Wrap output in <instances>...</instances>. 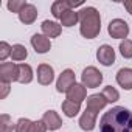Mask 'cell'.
Returning <instances> with one entry per match:
<instances>
[{
	"mask_svg": "<svg viewBox=\"0 0 132 132\" xmlns=\"http://www.w3.org/2000/svg\"><path fill=\"white\" fill-rule=\"evenodd\" d=\"M100 132H132V112L124 106H115L100 118Z\"/></svg>",
	"mask_w": 132,
	"mask_h": 132,
	"instance_id": "1",
	"label": "cell"
},
{
	"mask_svg": "<svg viewBox=\"0 0 132 132\" xmlns=\"http://www.w3.org/2000/svg\"><path fill=\"white\" fill-rule=\"evenodd\" d=\"M79 33L86 39H95L101 33V16L95 6H82L79 11Z\"/></svg>",
	"mask_w": 132,
	"mask_h": 132,
	"instance_id": "2",
	"label": "cell"
},
{
	"mask_svg": "<svg viewBox=\"0 0 132 132\" xmlns=\"http://www.w3.org/2000/svg\"><path fill=\"white\" fill-rule=\"evenodd\" d=\"M103 82V73L93 67V65H89L86 67L81 73V84L86 87V89H96L100 87Z\"/></svg>",
	"mask_w": 132,
	"mask_h": 132,
	"instance_id": "3",
	"label": "cell"
},
{
	"mask_svg": "<svg viewBox=\"0 0 132 132\" xmlns=\"http://www.w3.org/2000/svg\"><path fill=\"white\" fill-rule=\"evenodd\" d=\"M107 33L110 37L113 39H120V40H124L127 36H129V25L126 20L123 19H113L109 22L107 25Z\"/></svg>",
	"mask_w": 132,
	"mask_h": 132,
	"instance_id": "4",
	"label": "cell"
},
{
	"mask_svg": "<svg viewBox=\"0 0 132 132\" xmlns=\"http://www.w3.org/2000/svg\"><path fill=\"white\" fill-rule=\"evenodd\" d=\"M19 79V64L2 62L0 64V82H17Z\"/></svg>",
	"mask_w": 132,
	"mask_h": 132,
	"instance_id": "5",
	"label": "cell"
},
{
	"mask_svg": "<svg viewBox=\"0 0 132 132\" xmlns=\"http://www.w3.org/2000/svg\"><path fill=\"white\" fill-rule=\"evenodd\" d=\"M84 2H70V0H56V2L51 3V14L54 19H59L62 17V14L65 11H69V10H75L76 6H82Z\"/></svg>",
	"mask_w": 132,
	"mask_h": 132,
	"instance_id": "6",
	"label": "cell"
},
{
	"mask_svg": "<svg viewBox=\"0 0 132 132\" xmlns=\"http://www.w3.org/2000/svg\"><path fill=\"white\" fill-rule=\"evenodd\" d=\"M73 84H76L75 72L70 70V69H67V70H64V72L59 75V78H57V81H56V90H57L59 93H67L69 89H70Z\"/></svg>",
	"mask_w": 132,
	"mask_h": 132,
	"instance_id": "7",
	"label": "cell"
},
{
	"mask_svg": "<svg viewBox=\"0 0 132 132\" xmlns=\"http://www.w3.org/2000/svg\"><path fill=\"white\" fill-rule=\"evenodd\" d=\"M115 57H117L115 56V50L110 45H107V44L101 45L96 50V59H98V62L101 65H104V67H110V65H113L115 64Z\"/></svg>",
	"mask_w": 132,
	"mask_h": 132,
	"instance_id": "8",
	"label": "cell"
},
{
	"mask_svg": "<svg viewBox=\"0 0 132 132\" xmlns=\"http://www.w3.org/2000/svg\"><path fill=\"white\" fill-rule=\"evenodd\" d=\"M30 42H31V47L34 48V51L39 53V54H45L51 48V40L47 36H44V34H37V33L33 34Z\"/></svg>",
	"mask_w": 132,
	"mask_h": 132,
	"instance_id": "9",
	"label": "cell"
},
{
	"mask_svg": "<svg viewBox=\"0 0 132 132\" xmlns=\"http://www.w3.org/2000/svg\"><path fill=\"white\" fill-rule=\"evenodd\" d=\"M54 81V70L50 64H39L37 67V82L40 86H50Z\"/></svg>",
	"mask_w": 132,
	"mask_h": 132,
	"instance_id": "10",
	"label": "cell"
},
{
	"mask_svg": "<svg viewBox=\"0 0 132 132\" xmlns=\"http://www.w3.org/2000/svg\"><path fill=\"white\" fill-rule=\"evenodd\" d=\"M87 110H90V112H93V113H100V110H103L109 103L106 101V98L103 96V93H93V95H90V96H87Z\"/></svg>",
	"mask_w": 132,
	"mask_h": 132,
	"instance_id": "11",
	"label": "cell"
},
{
	"mask_svg": "<svg viewBox=\"0 0 132 132\" xmlns=\"http://www.w3.org/2000/svg\"><path fill=\"white\" fill-rule=\"evenodd\" d=\"M117 84L123 89V90H132V69L129 67H123L117 72Z\"/></svg>",
	"mask_w": 132,
	"mask_h": 132,
	"instance_id": "12",
	"label": "cell"
},
{
	"mask_svg": "<svg viewBox=\"0 0 132 132\" xmlns=\"http://www.w3.org/2000/svg\"><path fill=\"white\" fill-rule=\"evenodd\" d=\"M67 95V100H70V101H75V103H82V101H86L87 100V89L82 86V84H79V82H76V84H73L70 89H69V92L65 93Z\"/></svg>",
	"mask_w": 132,
	"mask_h": 132,
	"instance_id": "13",
	"label": "cell"
},
{
	"mask_svg": "<svg viewBox=\"0 0 132 132\" xmlns=\"http://www.w3.org/2000/svg\"><path fill=\"white\" fill-rule=\"evenodd\" d=\"M42 34L47 36L48 39H54V37H59L61 33H62V25L54 22V20H44L42 25Z\"/></svg>",
	"mask_w": 132,
	"mask_h": 132,
	"instance_id": "14",
	"label": "cell"
},
{
	"mask_svg": "<svg viewBox=\"0 0 132 132\" xmlns=\"http://www.w3.org/2000/svg\"><path fill=\"white\" fill-rule=\"evenodd\" d=\"M42 121L45 123L48 130H57L62 126V118L56 110H47L42 115Z\"/></svg>",
	"mask_w": 132,
	"mask_h": 132,
	"instance_id": "15",
	"label": "cell"
},
{
	"mask_svg": "<svg viewBox=\"0 0 132 132\" xmlns=\"http://www.w3.org/2000/svg\"><path fill=\"white\" fill-rule=\"evenodd\" d=\"M96 113L90 112V110H84L82 115L79 117V127L86 132H92L95 127H96Z\"/></svg>",
	"mask_w": 132,
	"mask_h": 132,
	"instance_id": "16",
	"label": "cell"
},
{
	"mask_svg": "<svg viewBox=\"0 0 132 132\" xmlns=\"http://www.w3.org/2000/svg\"><path fill=\"white\" fill-rule=\"evenodd\" d=\"M37 8L33 5V3H27V6L19 13V20L22 22V23H25V25H31V23H34L36 22V19H37Z\"/></svg>",
	"mask_w": 132,
	"mask_h": 132,
	"instance_id": "17",
	"label": "cell"
},
{
	"mask_svg": "<svg viewBox=\"0 0 132 132\" xmlns=\"http://www.w3.org/2000/svg\"><path fill=\"white\" fill-rule=\"evenodd\" d=\"M61 107H62V113L67 118H75L81 112V104L75 103V101H70V100H64Z\"/></svg>",
	"mask_w": 132,
	"mask_h": 132,
	"instance_id": "18",
	"label": "cell"
},
{
	"mask_svg": "<svg viewBox=\"0 0 132 132\" xmlns=\"http://www.w3.org/2000/svg\"><path fill=\"white\" fill-rule=\"evenodd\" d=\"M33 79H34V73H33L31 65H28L25 62L19 64V79H17V82H20V84H30Z\"/></svg>",
	"mask_w": 132,
	"mask_h": 132,
	"instance_id": "19",
	"label": "cell"
},
{
	"mask_svg": "<svg viewBox=\"0 0 132 132\" xmlns=\"http://www.w3.org/2000/svg\"><path fill=\"white\" fill-rule=\"evenodd\" d=\"M78 22H79V14H78V11H75V10L65 11V13L62 14V17H61V25L65 27V28H72V27H75Z\"/></svg>",
	"mask_w": 132,
	"mask_h": 132,
	"instance_id": "20",
	"label": "cell"
},
{
	"mask_svg": "<svg viewBox=\"0 0 132 132\" xmlns=\"http://www.w3.org/2000/svg\"><path fill=\"white\" fill-rule=\"evenodd\" d=\"M28 57V50L25 45L22 44H16L13 45V53H11V59L16 61V62H20V61H25Z\"/></svg>",
	"mask_w": 132,
	"mask_h": 132,
	"instance_id": "21",
	"label": "cell"
},
{
	"mask_svg": "<svg viewBox=\"0 0 132 132\" xmlns=\"http://www.w3.org/2000/svg\"><path fill=\"white\" fill-rule=\"evenodd\" d=\"M103 96L106 98V101L107 103H117L118 100H120V92L115 89V87H112V86H106L104 89H103Z\"/></svg>",
	"mask_w": 132,
	"mask_h": 132,
	"instance_id": "22",
	"label": "cell"
},
{
	"mask_svg": "<svg viewBox=\"0 0 132 132\" xmlns=\"http://www.w3.org/2000/svg\"><path fill=\"white\" fill-rule=\"evenodd\" d=\"M0 127L2 132H13L16 130V124H13V120L8 113H2L0 115Z\"/></svg>",
	"mask_w": 132,
	"mask_h": 132,
	"instance_id": "23",
	"label": "cell"
},
{
	"mask_svg": "<svg viewBox=\"0 0 132 132\" xmlns=\"http://www.w3.org/2000/svg\"><path fill=\"white\" fill-rule=\"evenodd\" d=\"M121 56L124 59H132V40L130 39H124L120 42V47H118Z\"/></svg>",
	"mask_w": 132,
	"mask_h": 132,
	"instance_id": "24",
	"label": "cell"
},
{
	"mask_svg": "<svg viewBox=\"0 0 132 132\" xmlns=\"http://www.w3.org/2000/svg\"><path fill=\"white\" fill-rule=\"evenodd\" d=\"M25 6H27V2H25V0H11V2H8V3H6L8 11L16 13L17 16H19V13H20Z\"/></svg>",
	"mask_w": 132,
	"mask_h": 132,
	"instance_id": "25",
	"label": "cell"
},
{
	"mask_svg": "<svg viewBox=\"0 0 132 132\" xmlns=\"http://www.w3.org/2000/svg\"><path fill=\"white\" fill-rule=\"evenodd\" d=\"M11 53H13V45H10L5 40L0 42V61L5 62L8 57H11Z\"/></svg>",
	"mask_w": 132,
	"mask_h": 132,
	"instance_id": "26",
	"label": "cell"
},
{
	"mask_svg": "<svg viewBox=\"0 0 132 132\" xmlns=\"http://www.w3.org/2000/svg\"><path fill=\"white\" fill-rule=\"evenodd\" d=\"M31 124H33L31 120H28V118H19L17 123H16V130L14 132H30Z\"/></svg>",
	"mask_w": 132,
	"mask_h": 132,
	"instance_id": "27",
	"label": "cell"
},
{
	"mask_svg": "<svg viewBox=\"0 0 132 132\" xmlns=\"http://www.w3.org/2000/svg\"><path fill=\"white\" fill-rule=\"evenodd\" d=\"M47 130H48V129H47V126H45V123H44L42 120L33 121L31 129H30V132H47Z\"/></svg>",
	"mask_w": 132,
	"mask_h": 132,
	"instance_id": "28",
	"label": "cell"
},
{
	"mask_svg": "<svg viewBox=\"0 0 132 132\" xmlns=\"http://www.w3.org/2000/svg\"><path fill=\"white\" fill-rule=\"evenodd\" d=\"M0 89H2V92H0V100H5L11 90V84L10 82H0Z\"/></svg>",
	"mask_w": 132,
	"mask_h": 132,
	"instance_id": "29",
	"label": "cell"
},
{
	"mask_svg": "<svg viewBox=\"0 0 132 132\" xmlns=\"http://www.w3.org/2000/svg\"><path fill=\"white\" fill-rule=\"evenodd\" d=\"M124 8H126V11L132 16V0H126V2H124Z\"/></svg>",
	"mask_w": 132,
	"mask_h": 132,
	"instance_id": "30",
	"label": "cell"
}]
</instances>
